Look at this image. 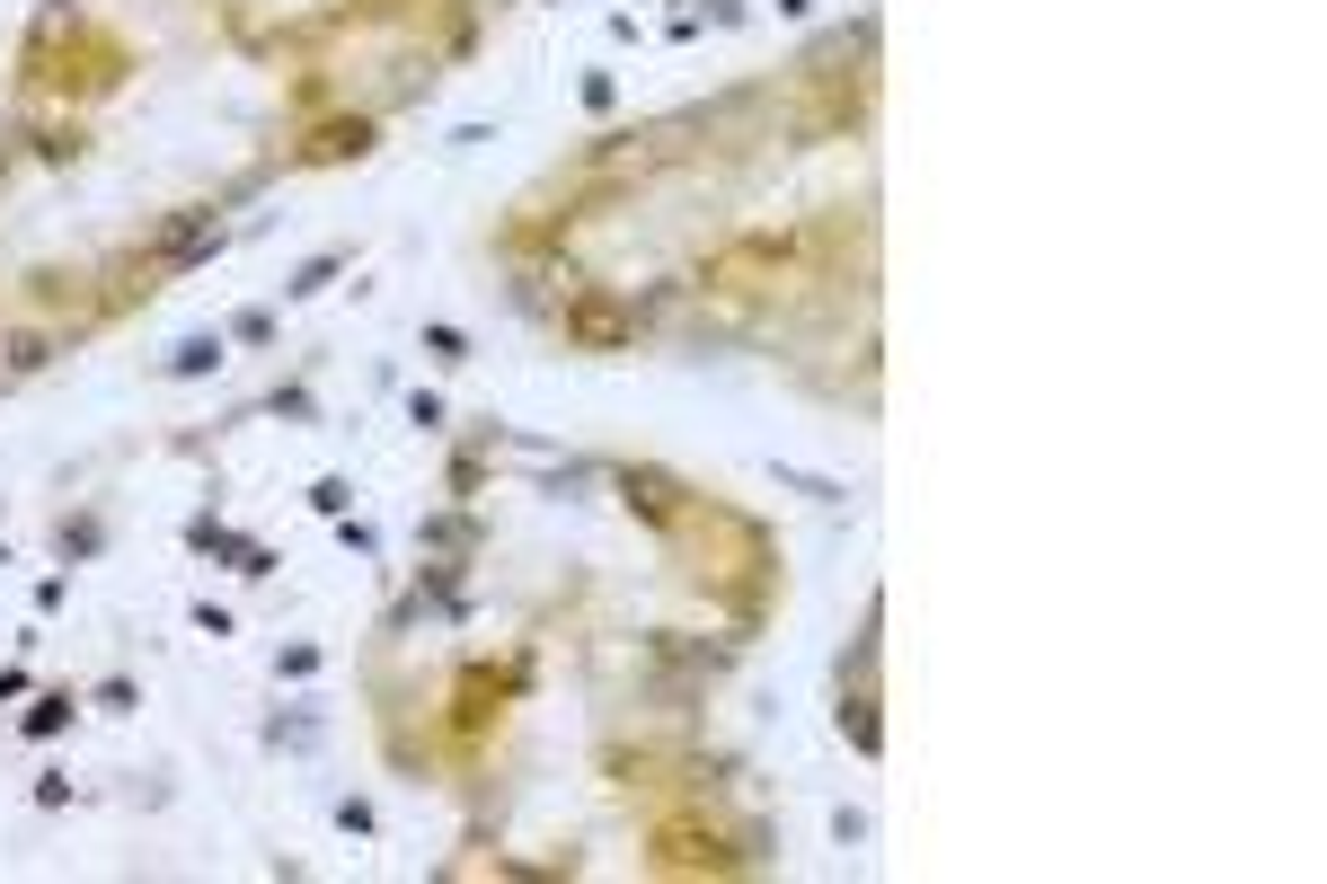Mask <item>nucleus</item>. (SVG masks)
I'll use <instances>...</instances> for the list:
<instances>
[{
  "instance_id": "nucleus-1",
  "label": "nucleus",
  "mask_w": 1327,
  "mask_h": 884,
  "mask_svg": "<svg viewBox=\"0 0 1327 884\" xmlns=\"http://www.w3.org/2000/svg\"><path fill=\"white\" fill-rule=\"evenodd\" d=\"M213 363H222V336H186V346L169 354V372H177V381H195V372H213Z\"/></svg>"
},
{
  "instance_id": "nucleus-2",
  "label": "nucleus",
  "mask_w": 1327,
  "mask_h": 884,
  "mask_svg": "<svg viewBox=\"0 0 1327 884\" xmlns=\"http://www.w3.org/2000/svg\"><path fill=\"white\" fill-rule=\"evenodd\" d=\"M337 265H346V257H337V248H327V257H310V265H301V275H293V292H319V284H327V275H337Z\"/></svg>"
}]
</instances>
